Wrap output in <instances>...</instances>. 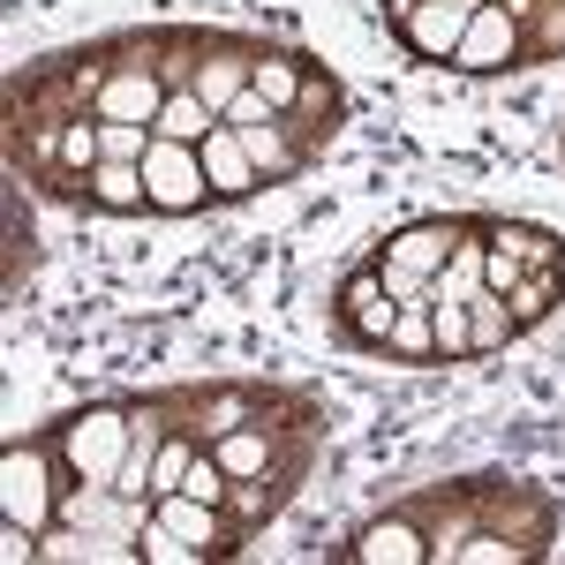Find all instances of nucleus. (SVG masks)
<instances>
[{
	"instance_id": "f257e3e1",
	"label": "nucleus",
	"mask_w": 565,
	"mask_h": 565,
	"mask_svg": "<svg viewBox=\"0 0 565 565\" xmlns=\"http://www.w3.org/2000/svg\"><path fill=\"white\" fill-rule=\"evenodd\" d=\"M407 498L430 527V565H535L558 543V498L527 476H452Z\"/></svg>"
},
{
	"instance_id": "f03ea898",
	"label": "nucleus",
	"mask_w": 565,
	"mask_h": 565,
	"mask_svg": "<svg viewBox=\"0 0 565 565\" xmlns=\"http://www.w3.org/2000/svg\"><path fill=\"white\" fill-rule=\"evenodd\" d=\"M167 407L174 423L218 445L242 423H287V415H324V399L302 385H271V377H204V385H167Z\"/></svg>"
},
{
	"instance_id": "7ed1b4c3",
	"label": "nucleus",
	"mask_w": 565,
	"mask_h": 565,
	"mask_svg": "<svg viewBox=\"0 0 565 565\" xmlns=\"http://www.w3.org/2000/svg\"><path fill=\"white\" fill-rule=\"evenodd\" d=\"M61 482H68V460H61V430L53 423L0 445V513H8L15 535L45 543L61 527Z\"/></svg>"
},
{
	"instance_id": "20e7f679",
	"label": "nucleus",
	"mask_w": 565,
	"mask_h": 565,
	"mask_svg": "<svg viewBox=\"0 0 565 565\" xmlns=\"http://www.w3.org/2000/svg\"><path fill=\"white\" fill-rule=\"evenodd\" d=\"M61 430V460L76 482H114L121 476V452H129V430H136V392L121 399H84L68 415H53Z\"/></svg>"
},
{
	"instance_id": "39448f33",
	"label": "nucleus",
	"mask_w": 565,
	"mask_h": 565,
	"mask_svg": "<svg viewBox=\"0 0 565 565\" xmlns=\"http://www.w3.org/2000/svg\"><path fill=\"white\" fill-rule=\"evenodd\" d=\"M324 558L332 565H430V527L415 513V498H392L385 513L354 521Z\"/></svg>"
},
{
	"instance_id": "423d86ee",
	"label": "nucleus",
	"mask_w": 565,
	"mask_h": 565,
	"mask_svg": "<svg viewBox=\"0 0 565 565\" xmlns=\"http://www.w3.org/2000/svg\"><path fill=\"white\" fill-rule=\"evenodd\" d=\"M482 0H385V31L423 68H452V53H460V39H468V23H476Z\"/></svg>"
},
{
	"instance_id": "0eeeda50",
	"label": "nucleus",
	"mask_w": 565,
	"mask_h": 565,
	"mask_svg": "<svg viewBox=\"0 0 565 565\" xmlns=\"http://www.w3.org/2000/svg\"><path fill=\"white\" fill-rule=\"evenodd\" d=\"M392 317H399V302H392L385 271H377V257H362L348 279L332 287V332H340L354 354H385Z\"/></svg>"
},
{
	"instance_id": "6e6552de",
	"label": "nucleus",
	"mask_w": 565,
	"mask_h": 565,
	"mask_svg": "<svg viewBox=\"0 0 565 565\" xmlns=\"http://www.w3.org/2000/svg\"><path fill=\"white\" fill-rule=\"evenodd\" d=\"M151 513L174 527V543L189 551V565H218V558H242V551H249V527L234 521L226 505H204V498H189V490L151 498Z\"/></svg>"
},
{
	"instance_id": "1a4fd4ad",
	"label": "nucleus",
	"mask_w": 565,
	"mask_h": 565,
	"mask_svg": "<svg viewBox=\"0 0 565 565\" xmlns=\"http://www.w3.org/2000/svg\"><path fill=\"white\" fill-rule=\"evenodd\" d=\"M143 189H151V218H196L212 212V181H204V143H151L143 151Z\"/></svg>"
},
{
	"instance_id": "9d476101",
	"label": "nucleus",
	"mask_w": 565,
	"mask_h": 565,
	"mask_svg": "<svg viewBox=\"0 0 565 565\" xmlns=\"http://www.w3.org/2000/svg\"><path fill=\"white\" fill-rule=\"evenodd\" d=\"M513 68H527L521 61V23H513L505 0H482L468 39H460V53H452V76H513Z\"/></svg>"
},
{
	"instance_id": "9b49d317",
	"label": "nucleus",
	"mask_w": 565,
	"mask_h": 565,
	"mask_svg": "<svg viewBox=\"0 0 565 565\" xmlns=\"http://www.w3.org/2000/svg\"><path fill=\"white\" fill-rule=\"evenodd\" d=\"M460 226H468V212L452 218H407V226H392V234H377V249L370 257L385 264H407V271H445V257H452V242H460Z\"/></svg>"
},
{
	"instance_id": "f8f14e48",
	"label": "nucleus",
	"mask_w": 565,
	"mask_h": 565,
	"mask_svg": "<svg viewBox=\"0 0 565 565\" xmlns=\"http://www.w3.org/2000/svg\"><path fill=\"white\" fill-rule=\"evenodd\" d=\"M279 121L302 136L309 151H332V136L348 129V84L317 61V68H309V84H302V98H295V114H279Z\"/></svg>"
},
{
	"instance_id": "ddd939ff",
	"label": "nucleus",
	"mask_w": 565,
	"mask_h": 565,
	"mask_svg": "<svg viewBox=\"0 0 565 565\" xmlns=\"http://www.w3.org/2000/svg\"><path fill=\"white\" fill-rule=\"evenodd\" d=\"M106 61H114V45H106ZM159 106H167V84L151 76V68H136V61H114L106 68V84H98V121H159Z\"/></svg>"
},
{
	"instance_id": "4468645a",
	"label": "nucleus",
	"mask_w": 565,
	"mask_h": 565,
	"mask_svg": "<svg viewBox=\"0 0 565 565\" xmlns=\"http://www.w3.org/2000/svg\"><path fill=\"white\" fill-rule=\"evenodd\" d=\"M204 181H212V204H249V196H264V174H257V159H249V143H242L234 121H218L204 136Z\"/></svg>"
},
{
	"instance_id": "2eb2a0df",
	"label": "nucleus",
	"mask_w": 565,
	"mask_h": 565,
	"mask_svg": "<svg viewBox=\"0 0 565 565\" xmlns=\"http://www.w3.org/2000/svg\"><path fill=\"white\" fill-rule=\"evenodd\" d=\"M242 143H249V159H257L264 189H287V181H302L309 167L324 159V151H309L302 136L279 121V114H271V121H249V129H242Z\"/></svg>"
},
{
	"instance_id": "dca6fc26",
	"label": "nucleus",
	"mask_w": 565,
	"mask_h": 565,
	"mask_svg": "<svg viewBox=\"0 0 565 565\" xmlns=\"http://www.w3.org/2000/svg\"><path fill=\"white\" fill-rule=\"evenodd\" d=\"M482 242H490V257H513L521 271H565V242L551 226H535V218L482 212Z\"/></svg>"
},
{
	"instance_id": "f3484780",
	"label": "nucleus",
	"mask_w": 565,
	"mask_h": 565,
	"mask_svg": "<svg viewBox=\"0 0 565 565\" xmlns=\"http://www.w3.org/2000/svg\"><path fill=\"white\" fill-rule=\"evenodd\" d=\"M76 212L143 218V212H151V189H143V167H129V159H98V167L84 174V196H76Z\"/></svg>"
},
{
	"instance_id": "a211bd4d",
	"label": "nucleus",
	"mask_w": 565,
	"mask_h": 565,
	"mask_svg": "<svg viewBox=\"0 0 565 565\" xmlns=\"http://www.w3.org/2000/svg\"><path fill=\"white\" fill-rule=\"evenodd\" d=\"M430 309H437V295L399 302V317H392L385 354H377V362H399V370H437V324H430Z\"/></svg>"
},
{
	"instance_id": "6ab92c4d",
	"label": "nucleus",
	"mask_w": 565,
	"mask_h": 565,
	"mask_svg": "<svg viewBox=\"0 0 565 565\" xmlns=\"http://www.w3.org/2000/svg\"><path fill=\"white\" fill-rule=\"evenodd\" d=\"M513 23H521V61L543 68V61H565V0H505Z\"/></svg>"
},
{
	"instance_id": "aec40b11",
	"label": "nucleus",
	"mask_w": 565,
	"mask_h": 565,
	"mask_svg": "<svg viewBox=\"0 0 565 565\" xmlns=\"http://www.w3.org/2000/svg\"><path fill=\"white\" fill-rule=\"evenodd\" d=\"M309 68H317V53H302V45H271V53L257 61V90H264V106H271V114H295V98H302Z\"/></svg>"
},
{
	"instance_id": "412c9836",
	"label": "nucleus",
	"mask_w": 565,
	"mask_h": 565,
	"mask_svg": "<svg viewBox=\"0 0 565 565\" xmlns=\"http://www.w3.org/2000/svg\"><path fill=\"white\" fill-rule=\"evenodd\" d=\"M558 302H565V271H521V279L505 287V317H513V332H535Z\"/></svg>"
},
{
	"instance_id": "4be33fe9",
	"label": "nucleus",
	"mask_w": 565,
	"mask_h": 565,
	"mask_svg": "<svg viewBox=\"0 0 565 565\" xmlns=\"http://www.w3.org/2000/svg\"><path fill=\"white\" fill-rule=\"evenodd\" d=\"M212 129H218V114L196 90H167V106H159V121H151V136H167V143H204Z\"/></svg>"
},
{
	"instance_id": "5701e85b",
	"label": "nucleus",
	"mask_w": 565,
	"mask_h": 565,
	"mask_svg": "<svg viewBox=\"0 0 565 565\" xmlns=\"http://www.w3.org/2000/svg\"><path fill=\"white\" fill-rule=\"evenodd\" d=\"M468 332H476V354H498V348H513V340H521V332H513V317H505V295H498V287L468 295Z\"/></svg>"
},
{
	"instance_id": "b1692460",
	"label": "nucleus",
	"mask_w": 565,
	"mask_h": 565,
	"mask_svg": "<svg viewBox=\"0 0 565 565\" xmlns=\"http://www.w3.org/2000/svg\"><path fill=\"white\" fill-rule=\"evenodd\" d=\"M430 324H437V362H476V332H468V302L460 295H437Z\"/></svg>"
},
{
	"instance_id": "393cba45",
	"label": "nucleus",
	"mask_w": 565,
	"mask_h": 565,
	"mask_svg": "<svg viewBox=\"0 0 565 565\" xmlns=\"http://www.w3.org/2000/svg\"><path fill=\"white\" fill-rule=\"evenodd\" d=\"M204 452V437L189 430V423H174L167 430V445H159V468H151V498H167V490H181V476H189V460Z\"/></svg>"
},
{
	"instance_id": "a878e982",
	"label": "nucleus",
	"mask_w": 565,
	"mask_h": 565,
	"mask_svg": "<svg viewBox=\"0 0 565 565\" xmlns=\"http://www.w3.org/2000/svg\"><path fill=\"white\" fill-rule=\"evenodd\" d=\"M159 136L143 129V121H98V151L106 159H129V167H143V151H151Z\"/></svg>"
},
{
	"instance_id": "bb28decb",
	"label": "nucleus",
	"mask_w": 565,
	"mask_h": 565,
	"mask_svg": "<svg viewBox=\"0 0 565 565\" xmlns=\"http://www.w3.org/2000/svg\"><path fill=\"white\" fill-rule=\"evenodd\" d=\"M218 121H234V129H249V121H271V106H264V90L249 84L242 98H234V106H226V114H218Z\"/></svg>"
},
{
	"instance_id": "cd10ccee",
	"label": "nucleus",
	"mask_w": 565,
	"mask_h": 565,
	"mask_svg": "<svg viewBox=\"0 0 565 565\" xmlns=\"http://www.w3.org/2000/svg\"><path fill=\"white\" fill-rule=\"evenodd\" d=\"M558 143H565V136H558Z\"/></svg>"
}]
</instances>
